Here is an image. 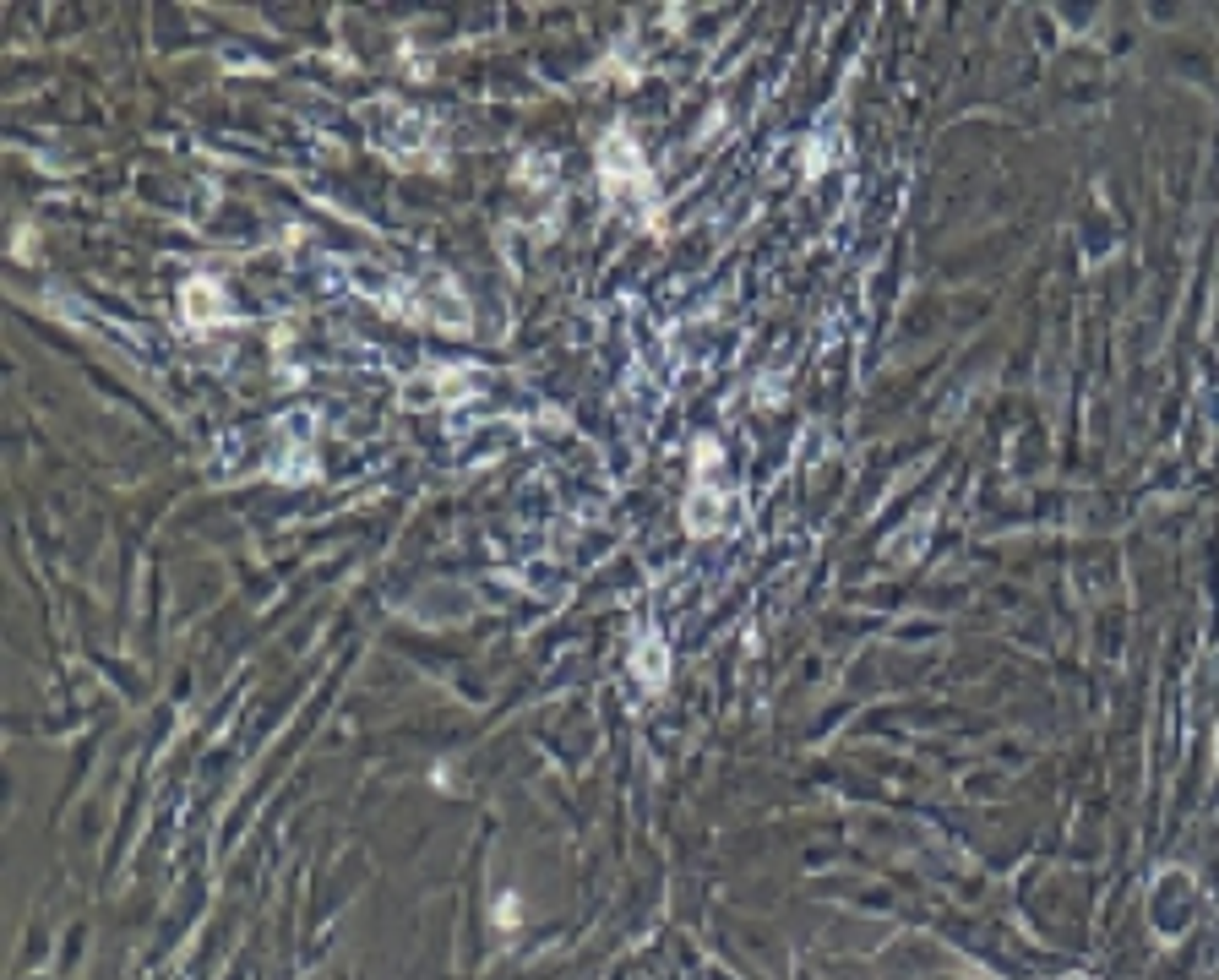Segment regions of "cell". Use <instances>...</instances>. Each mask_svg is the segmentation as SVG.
<instances>
[{
	"label": "cell",
	"mask_w": 1219,
	"mask_h": 980,
	"mask_svg": "<svg viewBox=\"0 0 1219 980\" xmlns=\"http://www.w3.org/2000/svg\"><path fill=\"white\" fill-rule=\"evenodd\" d=\"M180 305H186V321L191 327H207V321H219V284L213 278H191L186 294H180Z\"/></svg>",
	"instance_id": "obj_2"
},
{
	"label": "cell",
	"mask_w": 1219,
	"mask_h": 980,
	"mask_svg": "<svg viewBox=\"0 0 1219 980\" xmlns=\"http://www.w3.org/2000/svg\"><path fill=\"white\" fill-rule=\"evenodd\" d=\"M664 670H670V654H664V643L643 637V643H637V675H643L648 687H664Z\"/></svg>",
	"instance_id": "obj_3"
},
{
	"label": "cell",
	"mask_w": 1219,
	"mask_h": 980,
	"mask_svg": "<svg viewBox=\"0 0 1219 980\" xmlns=\"http://www.w3.org/2000/svg\"><path fill=\"white\" fill-rule=\"evenodd\" d=\"M496 920H501V926H512V920H517V899H512V893L496 904Z\"/></svg>",
	"instance_id": "obj_4"
},
{
	"label": "cell",
	"mask_w": 1219,
	"mask_h": 980,
	"mask_svg": "<svg viewBox=\"0 0 1219 980\" xmlns=\"http://www.w3.org/2000/svg\"><path fill=\"white\" fill-rule=\"evenodd\" d=\"M599 163H604V180H610V191H626V202H643V196H654V186H648V169H643L637 148L626 142L621 131H616V136H604Z\"/></svg>",
	"instance_id": "obj_1"
}]
</instances>
